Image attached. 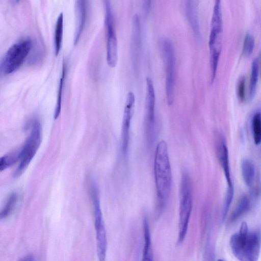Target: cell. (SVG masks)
<instances>
[{
  "label": "cell",
  "instance_id": "6da1fadb",
  "mask_svg": "<svg viewBox=\"0 0 261 261\" xmlns=\"http://www.w3.org/2000/svg\"><path fill=\"white\" fill-rule=\"evenodd\" d=\"M154 173L157 195L156 211L161 213L168 199L172 182L168 147L164 140L158 143L155 149Z\"/></svg>",
  "mask_w": 261,
  "mask_h": 261
},
{
  "label": "cell",
  "instance_id": "7a4b0ae2",
  "mask_svg": "<svg viewBox=\"0 0 261 261\" xmlns=\"http://www.w3.org/2000/svg\"><path fill=\"white\" fill-rule=\"evenodd\" d=\"M260 236L256 232H249L247 224L242 222L239 232L230 240L232 253L240 261H257L260 252Z\"/></svg>",
  "mask_w": 261,
  "mask_h": 261
},
{
  "label": "cell",
  "instance_id": "3957f363",
  "mask_svg": "<svg viewBox=\"0 0 261 261\" xmlns=\"http://www.w3.org/2000/svg\"><path fill=\"white\" fill-rule=\"evenodd\" d=\"M222 15L220 1H216L213 8L208 40L211 69V82L213 83L216 75L222 47Z\"/></svg>",
  "mask_w": 261,
  "mask_h": 261
},
{
  "label": "cell",
  "instance_id": "277c9868",
  "mask_svg": "<svg viewBox=\"0 0 261 261\" xmlns=\"http://www.w3.org/2000/svg\"><path fill=\"white\" fill-rule=\"evenodd\" d=\"M193 206L191 181L188 173L185 171L181 176L178 222V243L184 240L188 230Z\"/></svg>",
  "mask_w": 261,
  "mask_h": 261
},
{
  "label": "cell",
  "instance_id": "5b68a950",
  "mask_svg": "<svg viewBox=\"0 0 261 261\" xmlns=\"http://www.w3.org/2000/svg\"><path fill=\"white\" fill-rule=\"evenodd\" d=\"M32 46V42L29 38L22 39L12 44L1 60V72L8 75L17 70L29 55Z\"/></svg>",
  "mask_w": 261,
  "mask_h": 261
},
{
  "label": "cell",
  "instance_id": "8992f818",
  "mask_svg": "<svg viewBox=\"0 0 261 261\" xmlns=\"http://www.w3.org/2000/svg\"><path fill=\"white\" fill-rule=\"evenodd\" d=\"M41 141V127L39 121L34 120L31 124L29 136L20 151L19 164L14 176L21 175L25 170L37 151Z\"/></svg>",
  "mask_w": 261,
  "mask_h": 261
},
{
  "label": "cell",
  "instance_id": "52a82bcc",
  "mask_svg": "<svg viewBox=\"0 0 261 261\" xmlns=\"http://www.w3.org/2000/svg\"><path fill=\"white\" fill-rule=\"evenodd\" d=\"M91 196L94 208V226L96 232V250L99 261H106L107 239L105 223L100 208L97 189L94 185L91 188Z\"/></svg>",
  "mask_w": 261,
  "mask_h": 261
},
{
  "label": "cell",
  "instance_id": "ba28073f",
  "mask_svg": "<svg viewBox=\"0 0 261 261\" xmlns=\"http://www.w3.org/2000/svg\"><path fill=\"white\" fill-rule=\"evenodd\" d=\"M160 45L166 67V92L168 105L174 100L175 56L173 44L168 38H163L160 41Z\"/></svg>",
  "mask_w": 261,
  "mask_h": 261
},
{
  "label": "cell",
  "instance_id": "9c48e42d",
  "mask_svg": "<svg viewBox=\"0 0 261 261\" xmlns=\"http://www.w3.org/2000/svg\"><path fill=\"white\" fill-rule=\"evenodd\" d=\"M105 27L107 34V61L111 67L116 66L118 59L117 40L111 2L104 1Z\"/></svg>",
  "mask_w": 261,
  "mask_h": 261
},
{
  "label": "cell",
  "instance_id": "30bf717a",
  "mask_svg": "<svg viewBox=\"0 0 261 261\" xmlns=\"http://www.w3.org/2000/svg\"><path fill=\"white\" fill-rule=\"evenodd\" d=\"M135 103V96L133 92H128L126 96L125 105L123 112L121 129V146L124 153L127 150L129 129L131 120L133 116Z\"/></svg>",
  "mask_w": 261,
  "mask_h": 261
},
{
  "label": "cell",
  "instance_id": "8fae6325",
  "mask_svg": "<svg viewBox=\"0 0 261 261\" xmlns=\"http://www.w3.org/2000/svg\"><path fill=\"white\" fill-rule=\"evenodd\" d=\"M145 97V120L148 137L153 133L155 122V97L153 84L150 77H146Z\"/></svg>",
  "mask_w": 261,
  "mask_h": 261
},
{
  "label": "cell",
  "instance_id": "7c38bea8",
  "mask_svg": "<svg viewBox=\"0 0 261 261\" xmlns=\"http://www.w3.org/2000/svg\"><path fill=\"white\" fill-rule=\"evenodd\" d=\"M141 46V37L140 19L139 15L135 14L132 19L131 32V50L134 64L137 65Z\"/></svg>",
  "mask_w": 261,
  "mask_h": 261
},
{
  "label": "cell",
  "instance_id": "4fadbf2b",
  "mask_svg": "<svg viewBox=\"0 0 261 261\" xmlns=\"http://www.w3.org/2000/svg\"><path fill=\"white\" fill-rule=\"evenodd\" d=\"M76 24L74 44L78 42L83 32L87 16V6L85 1H77L75 2Z\"/></svg>",
  "mask_w": 261,
  "mask_h": 261
},
{
  "label": "cell",
  "instance_id": "5bb4252c",
  "mask_svg": "<svg viewBox=\"0 0 261 261\" xmlns=\"http://www.w3.org/2000/svg\"><path fill=\"white\" fill-rule=\"evenodd\" d=\"M218 156L226 180L227 188L233 187L230 175L228 152L226 145L221 142L218 147Z\"/></svg>",
  "mask_w": 261,
  "mask_h": 261
},
{
  "label": "cell",
  "instance_id": "9a60e30c",
  "mask_svg": "<svg viewBox=\"0 0 261 261\" xmlns=\"http://www.w3.org/2000/svg\"><path fill=\"white\" fill-rule=\"evenodd\" d=\"M197 8V5L195 1H186L185 9L187 17L195 36L199 38L200 37V32Z\"/></svg>",
  "mask_w": 261,
  "mask_h": 261
},
{
  "label": "cell",
  "instance_id": "2e32d148",
  "mask_svg": "<svg viewBox=\"0 0 261 261\" xmlns=\"http://www.w3.org/2000/svg\"><path fill=\"white\" fill-rule=\"evenodd\" d=\"M144 246L141 261H153L152 251L148 220L145 218L143 222Z\"/></svg>",
  "mask_w": 261,
  "mask_h": 261
},
{
  "label": "cell",
  "instance_id": "e0dca14e",
  "mask_svg": "<svg viewBox=\"0 0 261 261\" xmlns=\"http://www.w3.org/2000/svg\"><path fill=\"white\" fill-rule=\"evenodd\" d=\"M242 175L245 184L250 187L255 178V168L253 163L248 160H244L241 164Z\"/></svg>",
  "mask_w": 261,
  "mask_h": 261
},
{
  "label": "cell",
  "instance_id": "ac0fdd59",
  "mask_svg": "<svg viewBox=\"0 0 261 261\" xmlns=\"http://www.w3.org/2000/svg\"><path fill=\"white\" fill-rule=\"evenodd\" d=\"M250 207V202L246 196H242L235 206L230 215V221L233 222L238 220L246 213Z\"/></svg>",
  "mask_w": 261,
  "mask_h": 261
},
{
  "label": "cell",
  "instance_id": "d6986e66",
  "mask_svg": "<svg viewBox=\"0 0 261 261\" xmlns=\"http://www.w3.org/2000/svg\"><path fill=\"white\" fill-rule=\"evenodd\" d=\"M258 63L257 59L252 60L251 66V74L249 86V97L252 99L253 98L256 89V86L258 76Z\"/></svg>",
  "mask_w": 261,
  "mask_h": 261
},
{
  "label": "cell",
  "instance_id": "ffe728a7",
  "mask_svg": "<svg viewBox=\"0 0 261 261\" xmlns=\"http://www.w3.org/2000/svg\"><path fill=\"white\" fill-rule=\"evenodd\" d=\"M63 36V13L59 15L55 27V48L56 55H58L62 44Z\"/></svg>",
  "mask_w": 261,
  "mask_h": 261
},
{
  "label": "cell",
  "instance_id": "44dd1931",
  "mask_svg": "<svg viewBox=\"0 0 261 261\" xmlns=\"http://www.w3.org/2000/svg\"><path fill=\"white\" fill-rule=\"evenodd\" d=\"M18 199V195L16 193H13L9 196L1 212L0 217L1 219L6 218L11 214L15 207Z\"/></svg>",
  "mask_w": 261,
  "mask_h": 261
},
{
  "label": "cell",
  "instance_id": "7402d4cb",
  "mask_svg": "<svg viewBox=\"0 0 261 261\" xmlns=\"http://www.w3.org/2000/svg\"><path fill=\"white\" fill-rule=\"evenodd\" d=\"M252 128L254 142L258 145L261 143V114L257 113L253 116Z\"/></svg>",
  "mask_w": 261,
  "mask_h": 261
},
{
  "label": "cell",
  "instance_id": "603a6c76",
  "mask_svg": "<svg viewBox=\"0 0 261 261\" xmlns=\"http://www.w3.org/2000/svg\"><path fill=\"white\" fill-rule=\"evenodd\" d=\"M19 155L20 151H16L1 157L0 159V171H2L5 170L16 161H19Z\"/></svg>",
  "mask_w": 261,
  "mask_h": 261
},
{
  "label": "cell",
  "instance_id": "cb8c5ba5",
  "mask_svg": "<svg viewBox=\"0 0 261 261\" xmlns=\"http://www.w3.org/2000/svg\"><path fill=\"white\" fill-rule=\"evenodd\" d=\"M65 73H66V68L65 67V65H63L62 76H61L60 81V84H59L57 104H56L55 111V119H57L59 117V116L60 114V112H61L62 89H63V82H64L63 81H64Z\"/></svg>",
  "mask_w": 261,
  "mask_h": 261
},
{
  "label": "cell",
  "instance_id": "d4e9b609",
  "mask_svg": "<svg viewBox=\"0 0 261 261\" xmlns=\"http://www.w3.org/2000/svg\"><path fill=\"white\" fill-rule=\"evenodd\" d=\"M254 39L252 35L249 34H247L244 40L243 45V54L245 57L250 56L254 47Z\"/></svg>",
  "mask_w": 261,
  "mask_h": 261
},
{
  "label": "cell",
  "instance_id": "484cf974",
  "mask_svg": "<svg viewBox=\"0 0 261 261\" xmlns=\"http://www.w3.org/2000/svg\"><path fill=\"white\" fill-rule=\"evenodd\" d=\"M234 195L233 187L227 188L226 195L223 209V220L226 217L228 210L231 203Z\"/></svg>",
  "mask_w": 261,
  "mask_h": 261
},
{
  "label": "cell",
  "instance_id": "4316f807",
  "mask_svg": "<svg viewBox=\"0 0 261 261\" xmlns=\"http://www.w3.org/2000/svg\"><path fill=\"white\" fill-rule=\"evenodd\" d=\"M237 96L241 102L245 99V77L242 76L240 77L237 84Z\"/></svg>",
  "mask_w": 261,
  "mask_h": 261
},
{
  "label": "cell",
  "instance_id": "83f0119b",
  "mask_svg": "<svg viewBox=\"0 0 261 261\" xmlns=\"http://www.w3.org/2000/svg\"><path fill=\"white\" fill-rule=\"evenodd\" d=\"M18 261H35V259L33 255L28 254L22 257Z\"/></svg>",
  "mask_w": 261,
  "mask_h": 261
},
{
  "label": "cell",
  "instance_id": "f1b7e54d",
  "mask_svg": "<svg viewBox=\"0 0 261 261\" xmlns=\"http://www.w3.org/2000/svg\"><path fill=\"white\" fill-rule=\"evenodd\" d=\"M151 6V1H146L144 2L143 4V9H144L145 12L147 13L149 11V9L150 8Z\"/></svg>",
  "mask_w": 261,
  "mask_h": 261
},
{
  "label": "cell",
  "instance_id": "f546056e",
  "mask_svg": "<svg viewBox=\"0 0 261 261\" xmlns=\"http://www.w3.org/2000/svg\"><path fill=\"white\" fill-rule=\"evenodd\" d=\"M217 261H224V260L221 259H219Z\"/></svg>",
  "mask_w": 261,
  "mask_h": 261
}]
</instances>
